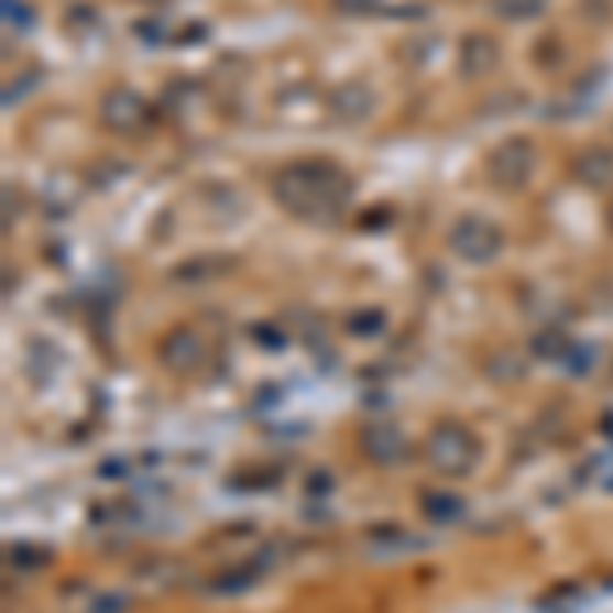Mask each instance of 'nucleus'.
<instances>
[{
    "label": "nucleus",
    "instance_id": "f257e3e1",
    "mask_svg": "<svg viewBox=\"0 0 613 613\" xmlns=\"http://www.w3.org/2000/svg\"><path fill=\"white\" fill-rule=\"evenodd\" d=\"M274 200L291 217L328 226L343 214V205L352 200V180L340 164L331 160H295L274 176Z\"/></svg>",
    "mask_w": 613,
    "mask_h": 613
},
{
    "label": "nucleus",
    "instance_id": "f03ea898",
    "mask_svg": "<svg viewBox=\"0 0 613 613\" xmlns=\"http://www.w3.org/2000/svg\"><path fill=\"white\" fill-rule=\"evenodd\" d=\"M426 462L442 479H462L479 462V438L462 422H438L426 438Z\"/></svg>",
    "mask_w": 613,
    "mask_h": 613
},
{
    "label": "nucleus",
    "instance_id": "7ed1b4c3",
    "mask_svg": "<svg viewBox=\"0 0 613 613\" xmlns=\"http://www.w3.org/2000/svg\"><path fill=\"white\" fill-rule=\"evenodd\" d=\"M450 250H455L462 262H471V266H486V262H495L503 254V229L491 221V217H479V214H467L458 217L455 226H450Z\"/></svg>",
    "mask_w": 613,
    "mask_h": 613
},
{
    "label": "nucleus",
    "instance_id": "20e7f679",
    "mask_svg": "<svg viewBox=\"0 0 613 613\" xmlns=\"http://www.w3.org/2000/svg\"><path fill=\"white\" fill-rule=\"evenodd\" d=\"M532 172H536V147L524 135H512V140L495 143L491 156H486V176L503 193H519L532 180Z\"/></svg>",
    "mask_w": 613,
    "mask_h": 613
},
{
    "label": "nucleus",
    "instance_id": "39448f33",
    "mask_svg": "<svg viewBox=\"0 0 613 613\" xmlns=\"http://www.w3.org/2000/svg\"><path fill=\"white\" fill-rule=\"evenodd\" d=\"M99 114L107 131H114V135H135V131H143V123L152 119V107H147V99L135 95L131 86H114V90L102 95Z\"/></svg>",
    "mask_w": 613,
    "mask_h": 613
},
{
    "label": "nucleus",
    "instance_id": "423d86ee",
    "mask_svg": "<svg viewBox=\"0 0 613 613\" xmlns=\"http://www.w3.org/2000/svg\"><path fill=\"white\" fill-rule=\"evenodd\" d=\"M372 111H376V90H372L369 83H360V78L340 83L328 95V119L331 123H340V128H357V123H364Z\"/></svg>",
    "mask_w": 613,
    "mask_h": 613
},
{
    "label": "nucleus",
    "instance_id": "0eeeda50",
    "mask_svg": "<svg viewBox=\"0 0 613 613\" xmlns=\"http://www.w3.org/2000/svg\"><path fill=\"white\" fill-rule=\"evenodd\" d=\"M360 455L376 467H401L409 455V438L393 422H372V426L360 429Z\"/></svg>",
    "mask_w": 613,
    "mask_h": 613
},
{
    "label": "nucleus",
    "instance_id": "6e6552de",
    "mask_svg": "<svg viewBox=\"0 0 613 613\" xmlns=\"http://www.w3.org/2000/svg\"><path fill=\"white\" fill-rule=\"evenodd\" d=\"M205 360V340L193 328H172L160 340V364L172 372H193Z\"/></svg>",
    "mask_w": 613,
    "mask_h": 613
},
{
    "label": "nucleus",
    "instance_id": "1a4fd4ad",
    "mask_svg": "<svg viewBox=\"0 0 613 613\" xmlns=\"http://www.w3.org/2000/svg\"><path fill=\"white\" fill-rule=\"evenodd\" d=\"M500 66V45L495 37H486V33H467L462 45H458V70L467 74V78H483Z\"/></svg>",
    "mask_w": 613,
    "mask_h": 613
},
{
    "label": "nucleus",
    "instance_id": "9d476101",
    "mask_svg": "<svg viewBox=\"0 0 613 613\" xmlns=\"http://www.w3.org/2000/svg\"><path fill=\"white\" fill-rule=\"evenodd\" d=\"M572 176L585 188H613V152L610 147H585L572 160Z\"/></svg>",
    "mask_w": 613,
    "mask_h": 613
},
{
    "label": "nucleus",
    "instance_id": "9b49d317",
    "mask_svg": "<svg viewBox=\"0 0 613 613\" xmlns=\"http://www.w3.org/2000/svg\"><path fill=\"white\" fill-rule=\"evenodd\" d=\"M233 266H238V262L226 254H205V258H188V262H180V266L172 271V278H176V283H205V278H221V274H229Z\"/></svg>",
    "mask_w": 613,
    "mask_h": 613
},
{
    "label": "nucleus",
    "instance_id": "f8f14e48",
    "mask_svg": "<svg viewBox=\"0 0 613 613\" xmlns=\"http://www.w3.org/2000/svg\"><path fill=\"white\" fill-rule=\"evenodd\" d=\"M577 340H569L560 328H540L532 336V357L536 360H569Z\"/></svg>",
    "mask_w": 613,
    "mask_h": 613
},
{
    "label": "nucleus",
    "instance_id": "ddd939ff",
    "mask_svg": "<svg viewBox=\"0 0 613 613\" xmlns=\"http://www.w3.org/2000/svg\"><path fill=\"white\" fill-rule=\"evenodd\" d=\"M422 512H426V519H434V524H455L458 515L467 512V503L458 500V495H450V491H426V495H422Z\"/></svg>",
    "mask_w": 613,
    "mask_h": 613
},
{
    "label": "nucleus",
    "instance_id": "4468645a",
    "mask_svg": "<svg viewBox=\"0 0 613 613\" xmlns=\"http://www.w3.org/2000/svg\"><path fill=\"white\" fill-rule=\"evenodd\" d=\"M577 601H581V585H557V589H548L540 601H536V613H569L577 610Z\"/></svg>",
    "mask_w": 613,
    "mask_h": 613
},
{
    "label": "nucleus",
    "instance_id": "2eb2a0df",
    "mask_svg": "<svg viewBox=\"0 0 613 613\" xmlns=\"http://www.w3.org/2000/svg\"><path fill=\"white\" fill-rule=\"evenodd\" d=\"M9 565L21 572H37L50 565V548H37V544H13V548H9Z\"/></svg>",
    "mask_w": 613,
    "mask_h": 613
},
{
    "label": "nucleus",
    "instance_id": "dca6fc26",
    "mask_svg": "<svg viewBox=\"0 0 613 613\" xmlns=\"http://www.w3.org/2000/svg\"><path fill=\"white\" fill-rule=\"evenodd\" d=\"M343 328L352 331V336H376V331L385 328V315L376 311V307H360V311L343 319Z\"/></svg>",
    "mask_w": 613,
    "mask_h": 613
},
{
    "label": "nucleus",
    "instance_id": "f3484780",
    "mask_svg": "<svg viewBox=\"0 0 613 613\" xmlns=\"http://www.w3.org/2000/svg\"><path fill=\"white\" fill-rule=\"evenodd\" d=\"M486 372H491L495 381H519V376H524V360L515 357V352H500V357L486 364Z\"/></svg>",
    "mask_w": 613,
    "mask_h": 613
},
{
    "label": "nucleus",
    "instance_id": "a211bd4d",
    "mask_svg": "<svg viewBox=\"0 0 613 613\" xmlns=\"http://www.w3.org/2000/svg\"><path fill=\"white\" fill-rule=\"evenodd\" d=\"M258 581V569H233V572H226V577H217L214 581V589L217 593H238V589H250Z\"/></svg>",
    "mask_w": 613,
    "mask_h": 613
},
{
    "label": "nucleus",
    "instance_id": "6ab92c4d",
    "mask_svg": "<svg viewBox=\"0 0 613 613\" xmlns=\"http://www.w3.org/2000/svg\"><path fill=\"white\" fill-rule=\"evenodd\" d=\"M0 4H4V25H17V29L33 25V13H29L25 0H0Z\"/></svg>",
    "mask_w": 613,
    "mask_h": 613
},
{
    "label": "nucleus",
    "instance_id": "aec40b11",
    "mask_svg": "<svg viewBox=\"0 0 613 613\" xmlns=\"http://www.w3.org/2000/svg\"><path fill=\"white\" fill-rule=\"evenodd\" d=\"M495 9H500V17H512V21H524V17L540 13V4H536V0H500Z\"/></svg>",
    "mask_w": 613,
    "mask_h": 613
},
{
    "label": "nucleus",
    "instance_id": "412c9836",
    "mask_svg": "<svg viewBox=\"0 0 613 613\" xmlns=\"http://www.w3.org/2000/svg\"><path fill=\"white\" fill-rule=\"evenodd\" d=\"M343 17H372L381 9V0H331Z\"/></svg>",
    "mask_w": 613,
    "mask_h": 613
},
{
    "label": "nucleus",
    "instance_id": "4be33fe9",
    "mask_svg": "<svg viewBox=\"0 0 613 613\" xmlns=\"http://www.w3.org/2000/svg\"><path fill=\"white\" fill-rule=\"evenodd\" d=\"M254 331H258V336H262V340H258V343H262V348H283V331H278V336H274L271 328H254Z\"/></svg>",
    "mask_w": 613,
    "mask_h": 613
},
{
    "label": "nucleus",
    "instance_id": "5701e85b",
    "mask_svg": "<svg viewBox=\"0 0 613 613\" xmlns=\"http://www.w3.org/2000/svg\"><path fill=\"white\" fill-rule=\"evenodd\" d=\"M610 229H613V200H610Z\"/></svg>",
    "mask_w": 613,
    "mask_h": 613
},
{
    "label": "nucleus",
    "instance_id": "b1692460",
    "mask_svg": "<svg viewBox=\"0 0 613 613\" xmlns=\"http://www.w3.org/2000/svg\"><path fill=\"white\" fill-rule=\"evenodd\" d=\"M143 4H164V0H143Z\"/></svg>",
    "mask_w": 613,
    "mask_h": 613
}]
</instances>
